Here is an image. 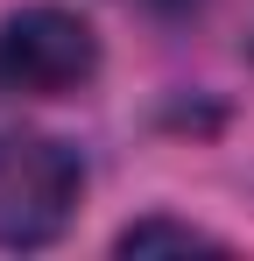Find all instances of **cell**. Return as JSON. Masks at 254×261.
<instances>
[{"mask_svg":"<svg viewBox=\"0 0 254 261\" xmlns=\"http://www.w3.org/2000/svg\"><path fill=\"white\" fill-rule=\"evenodd\" d=\"M99 71V36L71 7H21L0 21V92L64 99Z\"/></svg>","mask_w":254,"mask_h":261,"instance_id":"7a4b0ae2","label":"cell"},{"mask_svg":"<svg viewBox=\"0 0 254 261\" xmlns=\"http://www.w3.org/2000/svg\"><path fill=\"white\" fill-rule=\"evenodd\" d=\"M85 191L78 148L36 127H0V247H42L57 240Z\"/></svg>","mask_w":254,"mask_h":261,"instance_id":"6da1fadb","label":"cell"},{"mask_svg":"<svg viewBox=\"0 0 254 261\" xmlns=\"http://www.w3.org/2000/svg\"><path fill=\"white\" fill-rule=\"evenodd\" d=\"M113 247H120V254H156V247L191 254V247H219V240H212V233H198V226H184V219H141V226H127Z\"/></svg>","mask_w":254,"mask_h":261,"instance_id":"3957f363","label":"cell"},{"mask_svg":"<svg viewBox=\"0 0 254 261\" xmlns=\"http://www.w3.org/2000/svg\"><path fill=\"white\" fill-rule=\"evenodd\" d=\"M127 7H148V14H191L198 0H127Z\"/></svg>","mask_w":254,"mask_h":261,"instance_id":"277c9868","label":"cell"}]
</instances>
